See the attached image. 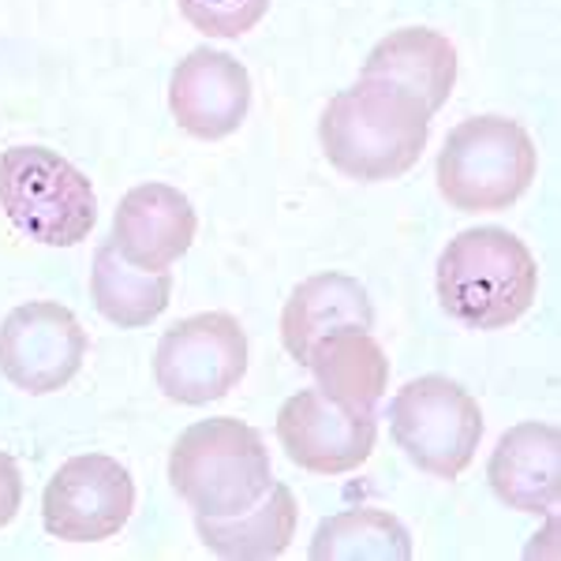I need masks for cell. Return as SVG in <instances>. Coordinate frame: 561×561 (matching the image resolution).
I'll return each instance as SVG.
<instances>
[{
	"mask_svg": "<svg viewBox=\"0 0 561 561\" xmlns=\"http://www.w3.org/2000/svg\"><path fill=\"white\" fill-rule=\"evenodd\" d=\"M319 139L341 176L378 184L415 169L431 139V113L397 90L359 79L322 108Z\"/></svg>",
	"mask_w": 561,
	"mask_h": 561,
	"instance_id": "1",
	"label": "cell"
},
{
	"mask_svg": "<svg viewBox=\"0 0 561 561\" xmlns=\"http://www.w3.org/2000/svg\"><path fill=\"white\" fill-rule=\"evenodd\" d=\"M434 285L449 319L468 330H505L536 304L539 266L510 229L483 225L446 243Z\"/></svg>",
	"mask_w": 561,
	"mask_h": 561,
	"instance_id": "2",
	"label": "cell"
},
{
	"mask_svg": "<svg viewBox=\"0 0 561 561\" xmlns=\"http://www.w3.org/2000/svg\"><path fill=\"white\" fill-rule=\"evenodd\" d=\"M169 483L195 517H237L274 486L270 449L232 415L198 420L169 454Z\"/></svg>",
	"mask_w": 561,
	"mask_h": 561,
	"instance_id": "3",
	"label": "cell"
},
{
	"mask_svg": "<svg viewBox=\"0 0 561 561\" xmlns=\"http://www.w3.org/2000/svg\"><path fill=\"white\" fill-rule=\"evenodd\" d=\"M539 169L531 135L510 116H472L446 135L438 153V192L460 214L510 210Z\"/></svg>",
	"mask_w": 561,
	"mask_h": 561,
	"instance_id": "4",
	"label": "cell"
},
{
	"mask_svg": "<svg viewBox=\"0 0 561 561\" xmlns=\"http://www.w3.org/2000/svg\"><path fill=\"white\" fill-rule=\"evenodd\" d=\"M0 210L45 248H76L98 221V195L57 150L12 147L0 153Z\"/></svg>",
	"mask_w": 561,
	"mask_h": 561,
	"instance_id": "5",
	"label": "cell"
},
{
	"mask_svg": "<svg viewBox=\"0 0 561 561\" xmlns=\"http://www.w3.org/2000/svg\"><path fill=\"white\" fill-rule=\"evenodd\" d=\"M389 431L397 449H404V457L420 472L457 479L476 460L479 438H483V412L465 386L442 375H423L397 389L389 404Z\"/></svg>",
	"mask_w": 561,
	"mask_h": 561,
	"instance_id": "6",
	"label": "cell"
},
{
	"mask_svg": "<svg viewBox=\"0 0 561 561\" xmlns=\"http://www.w3.org/2000/svg\"><path fill=\"white\" fill-rule=\"evenodd\" d=\"M248 375V333L225 311H203L176 322L158 341L153 378L176 404H210L229 397Z\"/></svg>",
	"mask_w": 561,
	"mask_h": 561,
	"instance_id": "7",
	"label": "cell"
},
{
	"mask_svg": "<svg viewBox=\"0 0 561 561\" xmlns=\"http://www.w3.org/2000/svg\"><path fill=\"white\" fill-rule=\"evenodd\" d=\"M135 483L121 460L83 454L60 465L42 494V520L53 539L105 542L128 524Z\"/></svg>",
	"mask_w": 561,
	"mask_h": 561,
	"instance_id": "8",
	"label": "cell"
},
{
	"mask_svg": "<svg viewBox=\"0 0 561 561\" xmlns=\"http://www.w3.org/2000/svg\"><path fill=\"white\" fill-rule=\"evenodd\" d=\"M87 359V333L65 304L31 300L0 322V375L31 397L65 389Z\"/></svg>",
	"mask_w": 561,
	"mask_h": 561,
	"instance_id": "9",
	"label": "cell"
},
{
	"mask_svg": "<svg viewBox=\"0 0 561 561\" xmlns=\"http://www.w3.org/2000/svg\"><path fill=\"white\" fill-rule=\"evenodd\" d=\"M378 438L375 412H352L319 386L293 393L277 412V442L311 476H345L370 457Z\"/></svg>",
	"mask_w": 561,
	"mask_h": 561,
	"instance_id": "10",
	"label": "cell"
},
{
	"mask_svg": "<svg viewBox=\"0 0 561 561\" xmlns=\"http://www.w3.org/2000/svg\"><path fill=\"white\" fill-rule=\"evenodd\" d=\"M169 108L195 139H225L251 108V76L237 57L221 49H195L180 60L169 83Z\"/></svg>",
	"mask_w": 561,
	"mask_h": 561,
	"instance_id": "11",
	"label": "cell"
},
{
	"mask_svg": "<svg viewBox=\"0 0 561 561\" xmlns=\"http://www.w3.org/2000/svg\"><path fill=\"white\" fill-rule=\"evenodd\" d=\"M198 229L195 206L180 187L139 184L121 198L113 214V248L131 266L161 274L187 255Z\"/></svg>",
	"mask_w": 561,
	"mask_h": 561,
	"instance_id": "12",
	"label": "cell"
},
{
	"mask_svg": "<svg viewBox=\"0 0 561 561\" xmlns=\"http://www.w3.org/2000/svg\"><path fill=\"white\" fill-rule=\"evenodd\" d=\"M359 79L397 90L434 116L457 87V49L446 34L427 26H404L370 49Z\"/></svg>",
	"mask_w": 561,
	"mask_h": 561,
	"instance_id": "13",
	"label": "cell"
},
{
	"mask_svg": "<svg viewBox=\"0 0 561 561\" xmlns=\"http://www.w3.org/2000/svg\"><path fill=\"white\" fill-rule=\"evenodd\" d=\"M494 494L517 513H554L561 497V434L554 423H517L486 465Z\"/></svg>",
	"mask_w": 561,
	"mask_h": 561,
	"instance_id": "14",
	"label": "cell"
},
{
	"mask_svg": "<svg viewBox=\"0 0 561 561\" xmlns=\"http://www.w3.org/2000/svg\"><path fill=\"white\" fill-rule=\"evenodd\" d=\"M375 307L367 288L348 274H319L293 288L280 311V341L300 367H307L319 341L345 330H370Z\"/></svg>",
	"mask_w": 561,
	"mask_h": 561,
	"instance_id": "15",
	"label": "cell"
},
{
	"mask_svg": "<svg viewBox=\"0 0 561 561\" xmlns=\"http://www.w3.org/2000/svg\"><path fill=\"white\" fill-rule=\"evenodd\" d=\"M300 505L285 483H274L251 510L237 517H195V531L203 547L217 558L266 561L280 558L296 536Z\"/></svg>",
	"mask_w": 561,
	"mask_h": 561,
	"instance_id": "16",
	"label": "cell"
},
{
	"mask_svg": "<svg viewBox=\"0 0 561 561\" xmlns=\"http://www.w3.org/2000/svg\"><path fill=\"white\" fill-rule=\"evenodd\" d=\"M307 370L330 401L352 412H375L389 389V359L370 330H345L319 341Z\"/></svg>",
	"mask_w": 561,
	"mask_h": 561,
	"instance_id": "17",
	"label": "cell"
},
{
	"mask_svg": "<svg viewBox=\"0 0 561 561\" xmlns=\"http://www.w3.org/2000/svg\"><path fill=\"white\" fill-rule=\"evenodd\" d=\"M90 296H94V307L113 325L139 330V325H150L169 307L173 277H169V270L150 274V270L131 266L108 240L94 251V262H90Z\"/></svg>",
	"mask_w": 561,
	"mask_h": 561,
	"instance_id": "18",
	"label": "cell"
},
{
	"mask_svg": "<svg viewBox=\"0 0 561 561\" xmlns=\"http://www.w3.org/2000/svg\"><path fill=\"white\" fill-rule=\"evenodd\" d=\"M311 558L314 561H409L412 536L386 510H345L314 528Z\"/></svg>",
	"mask_w": 561,
	"mask_h": 561,
	"instance_id": "19",
	"label": "cell"
},
{
	"mask_svg": "<svg viewBox=\"0 0 561 561\" xmlns=\"http://www.w3.org/2000/svg\"><path fill=\"white\" fill-rule=\"evenodd\" d=\"M176 4L180 15L206 38H240L255 31L270 12V0H176Z\"/></svg>",
	"mask_w": 561,
	"mask_h": 561,
	"instance_id": "20",
	"label": "cell"
},
{
	"mask_svg": "<svg viewBox=\"0 0 561 561\" xmlns=\"http://www.w3.org/2000/svg\"><path fill=\"white\" fill-rule=\"evenodd\" d=\"M23 505V476H20V465H15L8 454H0V528L15 520Z\"/></svg>",
	"mask_w": 561,
	"mask_h": 561,
	"instance_id": "21",
	"label": "cell"
}]
</instances>
